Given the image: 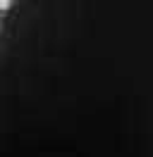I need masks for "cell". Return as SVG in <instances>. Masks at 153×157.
<instances>
[{
	"label": "cell",
	"instance_id": "obj_1",
	"mask_svg": "<svg viewBox=\"0 0 153 157\" xmlns=\"http://www.w3.org/2000/svg\"><path fill=\"white\" fill-rule=\"evenodd\" d=\"M7 7H10V2H7V0H0V10H7Z\"/></svg>",
	"mask_w": 153,
	"mask_h": 157
}]
</instances>
